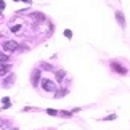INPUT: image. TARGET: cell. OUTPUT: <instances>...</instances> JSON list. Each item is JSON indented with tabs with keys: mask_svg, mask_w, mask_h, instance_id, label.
Here are the masks:
<instances>
[{
	"mask_svg": "<svg viewBox=\"0 0 130 130\" xmlns=\"http://www.w3.org/2000/svg\"><path fill=\"white\" fill-rule=\"evenodd\" d=\"M3 106H5V108L10 106V98H3Z\"/></svg>",
	"mask_w": 130,
	"mask_h": 130,
	"instance_id": "11",
	"label": "cell"
},
{
	"mask_svg": "<svg viewBox=\"0 0 130 130\" xmlns=\"http://www.w3.org/2000/svg\"><path fill=\"white\" fill-rule=\"evenodd\" d=\"M64 37H68V39H69V37H72V32L69 31V29H66V31H64Z\"/></svg>",
	"mask_w": 130,
	"mask_h": 130,
	"instance_id": "9",
	"label": "cell"
},
{
	"mask_svg": "<svg viewBox=\"0 0 130 130\" xmlns=\"http://www.w3.org/2000/svg\"><path fill=\"white\" fill-rule=\"evenodd\" d=\"M5 8V2H3V0H0V10H3Z\"/></svg>",
	"mask_w": 130,
	"mask_h": 130,
	"instance_id": "14",
	"label": "cell"
},
{
	"mask_svg": "<svg viewBox=\"0 0 130 130\" xmlns=\"http://www.w3.org/2000/svg\"><path fill=\"white\" fill-rule=\"evenodd\" d=\"M14 2H18V0H14Z\"/></svg>",
	"mask_w": 130,
	"mask_h": 130,
	"instance_id": "16",
	"label": "cell"
},
{
	"mask_svg": "<svg viewBox=\"0 0 130 130\" xmlns=\"http://www.w3.org/2000/svg\"><path fill=\"white\" fill-rule=\"evenodd\" d=\"M37 82H39V71L34 72V77H32V84H34V85H37Z\"/></svg>",
	"mask_w": 130,
	"mask_h": 130,
	"instance_id": "7",
	"label": "cell"
},
{
	"mask_svg": "<svg viewBox=\"0 0 130 130\" xmlns=\"http://www.w3.org/2000/svg\"><path fill=\"white\" fill-rule=\"evenodd\" d=\"M116 19H117V23H119V26H121V27H125V19H124L121 11H116Z\"/></svg>",
	"mask_w": 130,
	"mask_h": 130,
	"instance_id": "3",
	"label": "cell"
},
{
	"mask_svg": "<svg viewBox=\"0 0 130 130\" xmlns=\"http://www.w3.org/2000/svg\"><path fill=\"white\" fill-rule=\"evenodd\" d=\"M18 47H19V45L14 40H8V42L3 43V50H5V52H14V50H18Z\"/></svg>",
	"mask_w": 130,
	"mask_h": 130,
	"instance_id": "1",
	"label": "cell"
},
{
	"mask_svg": "<svg viewBox=\"0 0 130 130\" xmlns=\"http://www.w3.org/2000/svg\"><path fill=\"white\" fill-rule=\"evenodd\" d=\"M63 76H64V72H56V79H58L59 82L63 80Z\"/></svg>",
	"mask_w": 130,
	"mask_h": 130,
	"instance_id": "10",
	"label": "cell"
},
{
	"mask_svg": "<svg viewBox=\"0 0 130 130\" xmlns=\"http://www.w3.org/2000/svg\"><path fill=\"white\" fill-rule=\"evenodd\" d=\"M42 87H43V90H47V92H53L55 90V84L52 82V80H42Z\"/></svg>",
	"mask_w": 130,
	"mask_h": 130,
	"instance_id": "2",
	"label": "cell"
},
{
	"mask_svg": "<svg viewBox=\"0 0 130 130\" xmlns=\"http://www.w3.org/2000/svg\"><path fill=\"white\" fill-rule=\"evenodd\" d=\"M112 68H114V69H116V71H117V72H121V74H125V72H127V71H125V69H124V68H121V66H119V64H117V63H112Z\"/></svg>",
	"mask_w": 130,
	"mask_h": 130,
	"instance_id": "5",
	"label": "cell"
},
{
	"mask_svg": "<svg viewBox=\"0 0 130 130\" xmlns=\"http://www.w3.org/2000/svg\"><path fill=\"white\" fill-rule=\"evenodd\" d=\"M10 71V64H0V76H5Z\"/></svg>",
	"mask_w": 130,
	"mask_h": 130,
	"instance_id": "4",
	"label": "cell"
},
{
	"mask_svg": "<svg viewBox=\"0 0 130 130\" xmlns=\"http://www.w3.org/2000/svg\"><path fill=\"white\" fill-rule=\"evenodd\" d=\"M47 114H50V116H56L58 111H55V109H47Z\"/></svg>",
	"mask_w": 130,
	"mask_h": 130,
	"instance_id": "8",
	"label": "cell"
},
{
	"mask_svg": "<svg viewBox=\"0 0 130 130\" xmlns=\"http://www.w3.org/2000/svg\"><path fill=\"white\" fill-rule=\"evenodd\" d=\"M19 29H21V26H18V24H16V26H13V27H11V31H13V32H18Z\"/></svg>",
	"mask_w": 130,
	"mask_h": 130,
	"instance_id": "12",
	"label": "cell"
},
{
	"mask_svg": "<svg viewBox=\"0 0 130 130\" xmlns=\"http://www.w3.org/2000/svg\"><path fill=\"white\" fill-rule=\"evenodd\" d=\"M23 2H26V3H29V2H31V0H23Z\"/></svg>",
	"mask_w": 130,
	"mask_h": 130,
	"instance_id": "15",
	"label": "cell"
},
{
	"mask_svg": "<svg viewBox=\"0 0 130 130\" xmlns=\"http://www.w3.org/2000/svg\"><path fill=\"white\" fill-rule=\"evenodd\" d=\"M59 114H61L63 117H69V116H71V112H66V111H63V112H59Z\"/></svg>",
	"mask_w": 130,
	"mask_h": 130,
	"instance_id": "13",
	"label": "cell"
},
{
	"mask_svg": "<svg viewBox=\"0 0 130 130\" xmlns=\"http://www.w3.org/2000/svg\"><path fill=\"white\" fill-rule=\"evenodd\" d=\"M7 61H8V55L7 53H0V64H3Z\"/></svg>",
	"mask_w": 130,
	"mask_h": 130,
	"instance_id": "6",
	"label": "cell"
}]
</instances>
